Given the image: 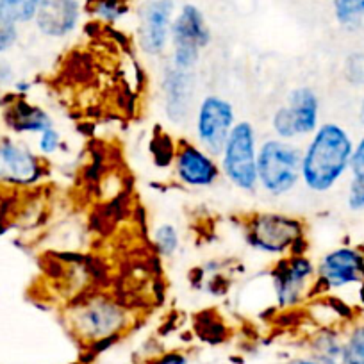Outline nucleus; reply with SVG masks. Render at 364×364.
Here are the masks:
<instances>
[{
	"label": "nucleus",
	"mask_w": 364,
	"mask_h": 364,
	"mask_svg": "<svg viewBox=\"0 0 364 364\" xmlns=\"http://www.w3.org/2000/svg\"><path fill=\"white\" fill-rule=\"evenodd\" d=\"M353 139L343 125L328 122L313 132L302 154V181L314 193H325L350 171Z\"/></svg>",
	"instance_id": "1"
},
{
	"label": "nucleus",
	"mask_w": 364,
	"mask_h": 364,
	"mask_svg": "<svg viewBox=\"0 0 364 364\" xmlns=\"http://www.w3.org/2000/svg\"><path fill=\"white\" fill-rule=\"evenodd\" d=\"M302 150L288 139H266L257 150V181L273 197L289 193L302 178Z\"/></svg>",
	"instance_id": "2"
},
{
	"label": "nucleus",
	"mask_w": 364,
	"mask_h": 364,
	"mask_svg": "<svg viewBox=\"0 0 364 364\" xmlns=\"http://www.w3.org/2000/svg\"><path fill=\"white\" fill-rule=\"evenodd\" d=\"M245 236L250 247L264 254H302L304 225L300 220L277 213H259L245 225Z\"/></svg>",
	"instance_id": "3"
},
{
	"label": "nucleus",
	"mask_w": 364,
	"mask_h": 364,
	"mask_svg": "<svg viewBox=\"0 0 364 364\" xmlns=\"http://www.w3.org/2000/svg\"><path fill=\"white\" fill-rule=\"evenodd\" d=\"M222 171L234 186L255 190L257 181V138L250 122H240L230 131L222 152Z\"/></svg>",
	"instance_id": "4"
},
{
	"label": "nucleus",
	"mask_w": 364,
	"mask_h": 364,
	"mask_svg": "<svg viewBox=\"0 0 364 364\" xmlns=\"http://www.w3.org/2000/svg\"><path fill=\"white\" fill-rule=\"evenodd\" d=\"M75 334L86 341H102L118 334L127 323V311L111 296L97 295L84 300L70 313Z\"/></svg>",
	"instance_id": "5"
},
{
	"label": "nucleus",
	"mask_w": 364,
	"mask_h": 364,
	"mask_svg": "<svg viewBox=\"0 0 364 364\" xmlns=\"http://www.w3.org/2000/svg\"><path fill=\"white\" fill-rule=\"evenodd\" d=\"M170 40L173 43L171 65L182 70H193L200 52L211 43V29L197 6H182L171 22Z\"/></svg>",
	"instance_id": "6"
},
{
	"label": "nucleus",
	"mask_w": 364,
	"mask_h": 364,
	"mask_svg": "<svg viewBox=\"0 0 364 364\" xmlns=\"http://www.w3.org/2000/svg\"><path fill=\"white\" fill-rule=\"evenodd\" d=\"M45 164L26 143L0 136V188L9 191L29 190L40 184Z\"/></svg>",
	"instance_id": "7"
},
{
	"label": "nucleus",
	"mask_w": 364,
	"mask_h": 364,
	"mask_svg": "<svg viewBox=\"0 0 364 364\" xmlns=\"http://www.w3.org/2000/svg\"><path fill=\"white\" fill-rule=\"evenodd\" d=\"M318 122H320V99L316 91L307 86L289 91L286 102L275 111L272 118L275 134L288 141L300 136L313 134L320 127Z\"/></svg>",
	"instance_id": "8"
},
{
	"label": "nucleus",
	"mask_w": 364,
	"mask_h": 364,
	"mask_svg": "<svg viewBox=\"0 0 364 364\" xmlns=\"http://www.w3.org/2000/svg\"><path fill=\"white\" fill-rule=\"evenodd\" d=\"M316 286V266L304 254L282 257L273 269V288L282 307H291L311 295Z\"/></svg>",
	"instance_id": "9"
},
{
	"label": "nucleus",
	"mask_w": 364,
	"mask_h": 364,
	"mask_svg": "<svg viewBox=\"0 0 364 364\" xmlns=\"http://www.w3.org/2000/svg\"><path fill=\"white\" fill-rule=\"evenodd\" d=\"M234 107L229 100L218 95H208L197 111V138L208 154L222 156L223 146L234 129Z\"/></svg>",
	"instance_id": "10"
},
{
	"label": "nucleus",
	"mask_w": 364,
	"mask_h": 364,
	"mask_svg": "<svg viewBox=\"0 0 364 364\" xmlns=\"http://www.w3.org/2000/svg\"><path fill=\"white\" fill-rule=\"evenodd\" d=\"M363 282L364 252L355 247L334 248L316 266V286L323 289H346Z\"/></svg>",
	"instance_id": "11"
},
{
	"label": "nucleus",
	"mask_w": 364,
	"mask_h": 364,
	"mask_svg": "<svg viewBox=\"0 0 364 364\" xmlns=\"http://www.w3.org/2000/svg\"><path fill=\"white\" fill-rule=\"evenodd\" d=\"M173 22L171 0H150L139 9V45L145 54L159 55L166 48Z\"/></svg>",
	"instance_id": "12"
},
{
	"label": "nucleus",
	"mask_w": 364,
	"mask_h": 364,
	"mask_svg": "<svg viewBox=\"0 0 364 364\" xmlns=\"http://www.w3.org/2000/svg\"><path fill=\"white\" fill-rule=\"evenodd\" d=\"M175 173L182 184L191 188H205L215 184L220 168L215 157L193 143H181L175 156Z\"/></svg>",
	"instance_id": "13"
},
{
	"label": "nucleus",
	"mask_w": 364,
	"mask_h": 364,
	"mask_svg": "<svg viewBox=\"0 0 364 364\" xmlns=\"http://www.w3.org/2000/svg\"><path fill=\"white\" fill-rule=\"evenodd\" d=\"M195 100L193 70H182L170 65L164 75V106L171 122L181 124L191 113Z\"/></svg>",
	"instance_id": "14"
},
{
	"label": "nucleus",
	"mask_w": 364,
	"mask_h": 364,
	"mask_svg": "<svg viewBox=\"0 0 364 364\" xmlns=\"http://www.w3.org/2000/svg\"><path fill=\"white\" fill-rule=\"evenodd\" d=\"M80 18L79 0H41L36 13V27L48 38H65Z\"/></svg>",
	"instance_id": "15"
},
{
	"label": "nucleus",
	"mask_w": 364,
	"mask_h": 364,
	"mask_svg": "<svg viewBox=\"0 0 364 364\" xmlns=\"http://www.w3.org/2000/svg\"><path fill=\"white\" fill-rule=\"evenodd\" d=\"M2 120L9 131L16 134H41L54 127L50 114L40 106H34L23 97H13L2 109Z\"/></svg>",
	"instance_id": "16"
},
{
	"label": "nucleus",
	"mask_w": 364,
	"mask_h": 364,
	"mask_svg": "<svg viewBox=\"0 0 364 364\" xmlns=\"http://www.w3.org/2000/svg\"><path fill=\"white\" fill-rule=\"evenodd\" d=\"M41 0H0V16L13 23H27L36 18Z\"/></svg>",
	"instance_id": "17"
},
{
	"label": "nucleus",
	"mask_w": 364,
	"mask_h": 364,
	"mask_svg": "<svg viewBox=\"0 0 364 364\" xmlns=\"http://www.w3.org/2000/svg\"><path fill=\"white\" fill-rule=\"evenodd\" d=\"M336 20L346 29H355L364 23V0H334Z\"/></svg>",
	"instance_id": "18"
},
{
	"label": "nucleus",
	"mask_w": 364,
	"mask_h": 364,
	"mask_svg": "<svg viewBox=\"0 0 364 364\" xmlns=\"http://www.w3.org/2000/svg\"><path fill=\"white\" fill-rule=\"evenodd\" d=\"M341 364H364V321L357 323L343 341Z\"/></svg>",
	"instance_id": "19"
},
{
	"label": "nucleus",
	"mask_w": 364,
	"mask_h": 364,
	"mask_svg": "<svg viewBox=\"0 0 364 364\" xmlns=\"http://www.w3.org/2000/svg\"><path fill=\"white\" fill-rule=\"evenodd\" d=\"M178 243V232L173 225L170 223H161V225L156 227L154 230V245H156V250L159 252L164 257H170L177 252Z\"/></svg>",
	"instance_id": "20"
},
{
	"label": "nucleus",
	"mask_w": 364,
	"mask_h": 364,
	"mask_svg": "<svg viewBox=\"0 0 364 364\" xmlns=\"http://www.w3.org/2000/svg\"><path fill=\"white\" fill-rule=\"evenodd\" d=\"M95 15L106 22H117L127 13L124 0H95Z\"/></svg>",
	"instance_id": "21"
},
{
	"label": "nucleus",
	"mask_w": 364,
	"mask_h": 364,
	"mask_svg": "<svg viewBox=\"0 0 364 364\" xmlns=\"http://www.w3.org/2000/svg\"><path fill=\"white\" fill-rule=\"evenodd\" d=\"M346 205L350 211H364V175H352L346 190Z\"/></svg>",
	"instance_id": "22"
},
{
	"label": "nucleus",
	"mask_w": 364,
	"mask_h": 364,
	"mask_svg": "<svg viewBox=\"0 0 364 364\" xmlns=\"http://www.w3.org/2000/svg\"><path fill=\"white\" fill-rule=\"evenodd\" d=\"M345 75L355 86H364V52H355L345 63Z\"/></svg>",
	"instance_id": "23"
},
{
	"label": "nucleus",
	"mask_w": 364,
	"mask_h": 364,
	"mask_svg": "<svg viewBox=\"0 0 364 364\" xmlns=\"http://www.w3.org/2000/svg\"><path fill=\"white\" fill-rule=\"evenodd\" d=\"M18 41V26L0 16V55L11 50Z\"/></svg>",
	"instance_id": "24"
},
{
	"label": "nucleus",
	"mask_w": 364,
	"mask_h": 364,
	"mask_svg": "<svg viewBox=\"0 0 364 364\" xmlns=\"http://www.w3.org/2000/svg\"><path fill=\"white\" fill-rule=\"evenodd\" d=\"M61 146V134L55 127L47 129L40 134V139H38V150L41 152V156H52L55 154Z\"/></svg>",
	"instance_id": "25"
},
{
	"label": "nucleus",
	"mask_w": 364,
	"mask_h": 364,
	"mask_svg": "<svg viewBox=\"0 0 364 364\" xmlns=\"http://www.w3.org/2000/svg\"><path fill=\"white\" fill-rule=\"evenodd\" d=\"M15 191L0 188V232L11 222V216L15 213Z\"/></svg>",
	"instance_id": "26"
},
{
	"label": "nucleus",
	"mask_w": 364,
	"mask_h": 364,
	"mask_svg": "<svg viewBox=\"0 0 364 364\" xmlns=\"http://www.w3.org/2000/svg\"><path fill=\"white\" fill-rule=\"evenodd\" d=\"M350 173L364 175V136L353 145L352 161H350Z\"/></svg>",
	"instance_id": "27"
},
{
	"label": "nucleus",
	"mask_w": 364,
	"mask_h": 364,
	"mask_svg": "<svg viewBox=\"0 0 364 364\" xmlns=\"http://www.w3.org/2000/svg\"><path fill=\"white\" fill-rule=\"evenodd\" d=\"M15 80V72H13V66L8 61H2L0 59V87L8 86Z\"/></svg>",
	"instance_id": "28"
},
{
	"label": "nucleus",
	"mask_w": 364,
	"mask_h": 364,
	"mask_svg": "<svg viewBox=\"0 0 364 364\" xmlns=\"http://www.w3.org/2000/svg\"><path fill=\"white\" fill-rule=\"evenodd\" d=\"M152 364H188V360L186 357L181 355V353H166V355L154 360Z\"/></svg>",
	"instance_id": "29"
},
{
	"label": "nucleus",
	"mask_w": 364,
	"mask_h": 364,
	"mask_svg": "<svg viewBox=\"0 0 364 364\" xmlns=\"http://www.w3.org/2000/svg\"><path fill=\"white\" fill-rule=\"evenodd\" d=\"M293 364H339L334 359H323V357H318V359H300L295 360Z\"/></svg>",
	"instance_id": "30"
},
{
	"label": "nucleus",
	"mask_w": 364,
	"mask_h": 364,
	"mask_svg": "<svg viewBox=\"0 0 364 364\" xmlns=\"http://www.w3.org/2000/svg\"><path fill=\"white\" fill-rule=\"evenodd\" d=\"M359 120H360V124L364 125V97H363V100H360V107H359Z\"/></svg>",
	"instance_id": "31"
},
{
	"label": "nucleus",
	"mask_w": 364,
	"mask_h": 364,
	"mask_svg": "<svg viewBox=\"0 0 364 364\" xmlns=\"http://www.w3.org/2000/svg\"><path fill=\"white\" fill-rule=\"evenodd\" d=\"M359 302H360V306L364 307V282L359 286Z\"/></svg>",
	"instance_id": "32"
}]
</instances>
